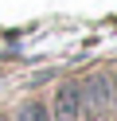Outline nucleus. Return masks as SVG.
<instances>
[{"instance_id":"obj_3","label":"nucleus","mask_w":117,"mask_h":121,"mask_svg":"<svg viewBox=\"0 0 117 121\" xmlns=\"http://www.w3.org/2000/svg\"><path fill=\"white\" fill-rule=\"evenodd\" d=\"M12 121H51V109H47L43 102H23Z\"/></svg>"},{"instance_id":"obj_1","label":"nucleus","mask_w":117,"mask_h":121,"mask_svg":"<svg viewBox=\"0 0 117 121\" xmlns=\"http://www.w3.org/2000/svg\"><path fill=\"white\" fill-rule=\"evenodd\" d=\"M78 117H82V86L62 82L55 90V121H78Z\"/></svg>"},{"instance_id":"obj_2","label":"nucleus","mask_w":117,"mask_h":121,"mask_svg":"<svg viewBox=\"0 0 117 121\" xmlns=\"http://www.w3.org/2000/svg\"><path fill=\"white\" fill-rule=\"evenodd\" d=\"M78 86H82V109H105L109 105V78L94 74V78L78 82Z\"/></svg>"},{"instance_id":"obj_4","label":"nucleus","mask_w":117,"mask_h":121,"mask_svg":"<svg viewBox=\"0 0 117 121\" xmlns=\"http://www.w3.org/2000/svg\"><path fill=\"white\" fill-rule=\"evenodd\" d=\"M0 121H4V117H0Z\"/></svg>"}]
</instances>
